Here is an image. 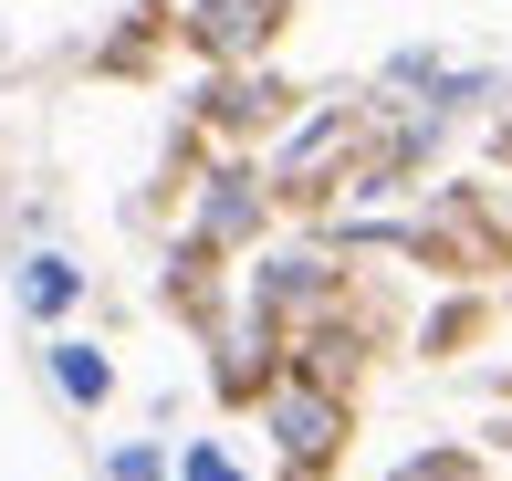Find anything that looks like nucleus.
<instances>
[{
    "label": "nucleus",
    "mask_w": 512,
    "mask_h": 481,
    "mask_svg": "<svg viewBox=\"0 0 512 481\" xmlns=\"http://www.w3.org/2000/svg\"><path fill=\"white\" fill-rule=\"evenodd\" d=\"M74 304H84V272L63 262V251H32V262H21V314L53 325V314H74Z\"/></svg>",
    "instance_id": "0eeeda50"
},
{
    "label": "nucleus",
    "mask_w": 512,
    "mask_h": 481,
    "mask_svg": "<svg viewBox=\"0 0 512 481\" xmlns=\"http://www.w3.org/2000/svg\"><path fill=\"white\" fill-rule=\"evenodd\" d=\"M105 471H115V481H168V450H115Z\"/></svg>",
    "instance_id": "9d476101"
},
{
    "label": "nucleus",
    "mask_w": 512,
    "mask_h": 481,
    "mask_svg": "<svg viewBox=\"0 0 512 481\" xmlns=\"http://www.w3.org/2000/svg\"><path fill=\"white\" fill-rule=\"evenodd\" d=\"M262 429H272V450H283V471H335L345 440H356V387L283 366V377L262 387Z\"/></svg>",
    "instance_id": "f03ea898"
},
{
    "label": "nucleus",
    "mask_w": 512,
    "mask_h": 481,
    "mask_svg": "<svg viewBox=\"0 0 512 481\" xmlns=\"http://www.w3.org/2000/svg\"><path fill=\"white\" fill-rule=\"evenodd\" d=\"M178 481H241V461H230L220 440H189V461H178Z\"/></svg>",
    "instance_id": "1a4fd4ad"
},
{
    "label": "nucleus",
    "mask_w": 512,
    "mask_h": 481,
    "mask_svg": "<svg viewBox=\"0 0 512 481\" xmlns=\"http://www.w3.org/2000/svg\"><path fill=\"white\" fill-rule=\"evenodd\" d=\"M283 481H335V471H283Z\"/></svg>",
    "instance_id": "9b49d317"
},
{
    "label": "nucleus",
    "mask_w": 512,
    "mask_h": 481,
    "mask_svg": "<svg viewBox=\"0 0 512 481\" xmlns=\"http://www.w3.org/2000/svg\"><path fill=\"white\" fill-rule=\"evenodd\" d=\"M387 481H492V471H481V450H450V440H439V450H408Z\"/></svg>",
    "instance_id": "6e6552de"
},
{
    "label": "nucleus",
    "mask_w": 512,
    "mask_h": 481,
    "mask_svg": "<svg viewBox=\"0 0 512 481\" xmlns=\"http://www.w3.org/2000/svg\"><path fill=\"white\" fill-rule=\"evenodd\" d=\"M366 126H377V105H314L304 126H293V147L272 157V210H324V199H345V178H356L366 157Z\"/></svg>",
    "instance_id": "f257e3e1"
},
{
    "label": "nucleus",
    "mask_w": 512,
    "mask_h": 481,
    "mask_svg": "<svg viewBox=\"0 0 512 481\" xmlns=\"http://www.w3.org/2000/svg\"><path fill=\"white\" fill-rule=\"evenodd\" d=\"M42 366H53L63 408H105V398H115V356H105V346H84V335H63V346L42 356Z\"/></svg>",
    "instance_id": "423d86ee"
},
{
    "label": "nucleus",
    "mask_w": 512,
    "mask_h": 481,
    "mask_svg": "<svg viewBox=\"0 0 512 481\" xmlns=\"http://www.w3.org/2000/svg\"><path fill=\"white\" fill-rule=\"evenodd\" d=\"M293 32V0H189L178 11V42L209 63V74H230V63H272Z\"/></svg>",
    "instance_id": "20e7f679"
},
{
    "label": "nucleus",
    "mask_w": 512,
    "mask_h": 481,
    "mask_svg": "<svg viewBox=\"0 0 512 481\" xmlns=\"http://www.w3.org/2000/svg\"><path fill=\"white\" fill-rule=\"evenodd\" d=\"M262 231H272V178L241 168V157H230V168H209V178H199V210H189V241L230 262V251H251Z\"/></svg>",
    "instance_id": "39448f33"
},
{
    "label": "nucleus",
    "mask_w": 512,
    "mask_h": 481,
    "mask_svg": "<svg viewBox=\"0 0 512 481\" xmlns=\"http://www.w3.org/2000/svg\"><path fill=\"white\" fill-rule=\"evenodd\" d=\"M304 116V95H293L272 63H230V74H209L199 95H189V126L199 136H230V147H251V136H272V126H293Z\"/></svg>",
    "instance_id": "7ed1b4c3"
}]
</instances>
